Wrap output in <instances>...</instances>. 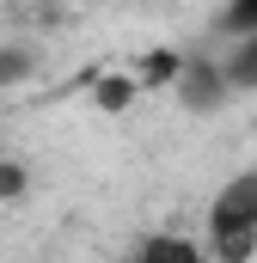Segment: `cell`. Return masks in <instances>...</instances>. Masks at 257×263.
I'll return each mask as SVG.
<instances>
[{
    "mask_svg": "<svg viewBox=\"0 0 257 263\" xmlns=\"http://www.w3.org/2000/svg\"><path fill=\"white\" fill-rule=\"evenodd\" d=\"M202 245H208L214 263H251L257 257V172H239V178H227L214 190Z\"/></svg>",
    "mask_w": 257,
    "mask_h": 263,
    "instance_id": "1",
    "label": "cell"
},
{
    "mask_svg": "<svg viewBox=\"0 0 257 263\" xmlns=\"http://www.w3.org/2000/svg\"><path fill=\"white\" fill-rule=\"evenodd\" d=\"M221 92H251L257 86V31H239L233 37V49H227V62H221Z\"/></svg>",
    "mask_w": 257,
    "mask_h": 263,
    "instance_id": "2",
    "label": "cell"
},
{
    "mask_svg": "<svg viewBox=\"0 0 257 263\" xmlns=\"http://www.w3.org/2000/svg\"><path fill=\"white\" fill-rule=\"evenodd\" d=\"M208 251L190 245V239H172V233H159V239H141L135 245V263H202Z\"/></svg>",
    "mask_w": 257,
    "mask_h": 263,
    "instance_id": "3",
    "label": "cell"
}]
</instances>
